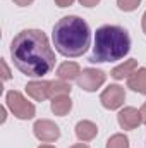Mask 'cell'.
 Masks as SVG:
<instances>
[{"label": "cell", "instance_id": "obj_1", "mask_svg": "<svg viewBox=\"0 0 146 148\" xmlns=\"http://www.w3.org/2000/svg\"><path fill=\"white\" fill-rule=\"evenodd\" d=\"M14 66L29 77H41L55 67V53L48 38L40 29H24L10 43Z\"/></svg>", "mask_w": 146, "mask_h": 148}, {"label": "cell", "instance_id": "obj_2", "mask_svg": "<svg viewBox=\"0 0 146 148\" xmlns=\"http://www.w3.org/2000/svg\"><path fill=\"white\" fill-rule=\"evenodd\" d=\"M52 38L59 53L64 57H79L89 47L91 31L84 19L77 16H65L53 26Z\"/></svg>", "mask_w": 146, "mask_h": 148}, {"label": "cell", "instance_id": "obj_3", "mask_svg": "<svg viewBox=\"0 0 146 148\" xmlns=\"http://www.w3.org/2000/svg\"><path fill=\"white\" fill-rule=\"evenodd\" d=\"M131 50L129 33L113 24H105L96 29L95 45L89 57V62H113L124 59Z\"/></svg>", "mask_w": 146, "mask_h": 148}, {"label": "cell", "instance_id": "obj_4", "mask_svg": "<svg viewBox=\"0 0 146 148\" xmlns=\"http://www.w3.org/2000/svg\"><path fill=\"white\" fill-rule=\"evenodd\" d=\"M5 102H7V107L10 109V112H12L17 119H31V117H35V114H36L35 105H33L31 102H28V100H26L19 91H16V90H12V91L7 93Z\"/></svg>", "mask_w": 146, "mask_h": 148}, {"label": "cell", "instance_id": "obj_5", "mask_svg": "<svg viewBox=\"0 0 146 148\" xmlns=\"http://www.w3.org/2000/svg\"><path fill=\"white\" fill-rule=\"evenodd\" d=\"M107 79V74L103 73L102 69H93V67H88V69H83V73L77 76V86L86 90V91H96Z\"/></svg>", "mask_w": 146, "mask_h": 148}, {"label": "cell", "instance_id": "obj_6", "mask_svg": "<svg viewBox=\"0 0 146 148\" xmlns=\"http://www.w3.org/2000/svg\"><path fill=\"white\" fill-rule=\"evenodd\" d=\"M126 100V91L122 86L119 84H110L108 88H105V91L100 95V102L105 109L108 110H115L119 109Z\"/></svg>", "mask_w": 146, "mask_h": 148}, {"label": "cell", "instance_id": "obj_7", "mask_svg": "<svg viewBox=\"0 0 146 148\" xmlns=\"http://www.w3.org/2000/svg\"><path fill=\"white\" fill-rule=\"evenodd\" d=\"M33 131H35V136H36L40 141H45V143H52L55 140H59L60 136V129L55 122L48 121V119H41L36 121L35 126H33Z\"/></svg>", "mask_w": 146, "mask_h": 148}, {"label": "cell", "instance_id": "obj_8", "mask_svg": "<svg viewBox=\"0 0 146 148\" xmlns=\"http://www.w3.org/2000/svg\"><path fill=\"white\" fill-rule=\"evenodd\" d=\"M117 121H119V126L122 129H127V131H132L136 129L141 122H143V117H141V112L134 107H126L119 112L117 115Z\"/></svg>", "mask_w": 146, "mask_h": 148}, {"label": "cell", "instance_id": "obj_9", "mask_svg": "<svg viewBox=\"0 0 146 148\" xmlns=\"http://www.w3.org/2000/svg\"><path fill=\"white\" fill-rule=\"evenodd\" d=\"M26 91L33 100L43 102L50 97V81H29L26 84Z\"/></svg>", "mask_w": 146, "mask_h": 148}, {"label": "cell", "instance_id": "obj_10", "mask_svg": "<svg viewBox=\"0 0 146 148\" xmlns=\"http://www.w3.org/2000/svg\"><path fill=\"white\" fill-rule=\"evenodd\" d=\"M127 88L146 95V67H139L127 77Z\"/></svg>", "mask_w": 146, "mask_h": 148}, {"label": "cell", "instance_id": "obj_11", "mask_svg": "<svg viewBox=\"0 0 146 148\" xmlns=\"http://www.w3.org/2000/svg\"><path fill=\"white\" fill-rule=\"evenodd\" d=\"M96 134H98V127L91 121H81V122H77V126H76V136L81 141H91Z\"/></svg>", "mask_w": 146, "mask_h": 148}, {"label": "cell", "instance_id": "obj_12", "mask_svg": "<svg viewBox=\"0 0 146 148\" xmlns=\"http://www.w3.org/2000/svg\"><path fill=\"white\" fill-rule=\"evenodd\" d=\"M79 74H81V67H79V64H76V62H64V64H60L59 69H57L59 79H64V81L77 79Z\"/></svg>", "mask_w": 146, "mask_h": 148}, {"label": "cell", "instance_id": "obj_13", "mask_svg": "<svg viewBox=\"0 0 146 148\" xmlns=\"http://www.w3.org/2000/svg\"><path fill=\"white\" fill-rule=\"evenodd\" d=\"M134 71H138V60L131 59V60H126L124 64H120V66L113 67L110 74H112V77H113V79H124V77H129Z\"/></svg>", "mask_w": 146, "mask_h": 148}, {"label": "cell", "instance_id": "obj_14", "mask_svg": "<svg viewBox=\"0 0 146 148\" xmlns=\"http://www.w3.org/2000/svg\"><path fill=\"white\" fill-rule=\"evenodd\" d=\"M71 109H72V100L69 98V95H60L52 98V110L55 115H67Z\"/></svg>", "mask_w": 146, "mask_h": 148}, {"label": "cell", "instance_id": "obj_15", "mask_svg": "<svg viewBox=\"0 0 146 148\" xmlns=\"http://www.w3.org/2000/svg\"><path fill=\"white\" fill-rule=\"evenodd\" d=\"M71 93V84L64 79L50 81V98L60 97V95H69Z\"/></svg>", "mask_w": 146, "mask_h": 148}, {"label": "cell", "instance_id": "obj_16", "mask_svg": "<svg viewBox=\"0 0 146 148\" xmlns=\"http://www.w3.org/2000/svg\"><path fill=\"white\" fill-rule=\"evenodd\" d=\"M107 148H129V140L124 134H113L107 141Z\"/></svg>", "mask_w": 146, "mask_h": 148}, {"label": "cell", "instance_id": "obj_17", "mask_svg": "<svg viewBox=\"0 0 146 148\" xmlns=\"http://www.w3.org/2000/svg\"><path fill=\"white\" fill-rule=\"evenodd\" d=\"M141 0H117V5L120 10H126V12H131V10H136L139 7Z\"/></svg>", "mask_w": 146, "mask_h": 148}, {"label": "cell", "instance_id": "obj_18", "mask_svg": "<svg viewBox=\"0 0 146 148\" xmlns=\"http://www.w3.org/2000/svg\"><path fill=\"white\" fill-rule=\"evenodd\" d=\"M0 66H2V71H3V74H2V77H3V79L7 81V79L10 77V71H9V67H7V62H5V60L2 59V60H0Z\"/></svg>", "mask_w": 146, "mask_h": 148}, {"label": "cell", "instance_id": "obj_19", "mask_svg": "<svg viewBox=\"0 0 146 148\" xmlns=\"http://www.w3.org/2000/svg\"><path fill=\"white\" fill-rule=\"evenodd\" d=\"M81 2V5H84V7H95L100 0H79Z\"/></svg>", "mask_w": 146, "mask_h": 148}, {"label": "cell", "instance_id": "obj_20", "mask_svg": "<svg viewBox=\"0 0 146 148\" xmlns=\"http://www.w3.org/2000/svg\"><path fill=\"white\" fill-rule=\"evenodd\" d=\"M55 3H57L59 7H69V5L74 3V0H55Z\"/></svg>", "mask_w": 146, "mask_h": 148}, {"label": "cell", "instance_id": "obj_21", "mask_svg": "<svg viewBox=\"0 0 146 148\" xmlns=\"http://www.w3.org/2000/svg\"><path fill=\"white\" fill-rule=\"evenodd\" d=\"M35 0H14V3H17V5H21V7H28V5H31Z\"/></svg>", "mask_w": 146, "mask_h": 148}, {"label": "cell", "instance_id": "obj_22", "mask_svg": "<svg viewBox=\"0 0 146 148\" xmlns=\"http://www.w3.org/2000/svg\"><path fill=\"white\" fill-rule=\"evenodd\" d=\"M139 112H141V117H143V122L146 124V102L143 103V107H141V110H139Z\"/></svg>", "mask_w": 146, "mask_h": 148}, {"label": "cell", "instance_id": "obj_23", "mask_svg": "<svg viewBox=\"0 0 146 148\" xmlns=\"http://www.w3.org/2000/svg\"><path fill=\"white\" fill-rule=\"evenodd\" d=\"M71 148H89V147L84 145V143H77V145H74V147H71Z\"/></svg>", "mask_w": 146, "mask_h": 148}, {"label": "cell", "instance_id": "obj_24", "mask_svg": "<svg viewBox=\"0 0 146 148\" xmlns=\"http://www.w3.org/2000/svg\"><path fill=\"white\" fill-rule=\"evenodd\" d=\"M141 23H143V31L146 33V12H145V16H143V21Z\"/></svg>", "mask_w": 146, "mask_h": 148}, {"label": "cell", "instance_id": "obj_25", "mask_svg": "<svg viewBox=\"0 0 146 148\" xmlns=\"http://www.w3.org/2000/svg\"><path fill=\"white\" fill-rule=\"evenodd\" d=\"M38 148H55V147H52V145H41V147H38Z\"/></svg>", "mask_w": 146, "mask_h": 148}]
</instances>
